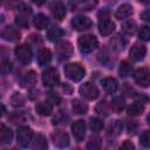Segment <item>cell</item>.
<instances>
[{
    "instance_id": "obj_1",
    "label": "cell",
    "mask_w": 150,
    "mask_h": 150,
    "mask_svg": "<svg viewBox=\"0 0 150 150\" xmlns=\"http://www.w3.org/2000/svg\"><path fill=\"white\" fill-rule=\"evenodd\" d=\"M77 46H79V49L81 50V53L89 54V53L94 52V49L97 48L98 41L94 35L88 34V35L80 36V39L77 41Z\"/></svg>"
},
{
    "instance_id": "obj_2",
    "label": "cell",
    "mask_w": 150,
    "mask_h": 150,
    "mask_svg": "<svg viewBox=\"0 0 150 150\" xmlns=\"http://www.w3.org/2000/svg\"><path fill=\"white\" fill-rule=\"evenodd\" d=\"M64 74L69 80L77 82L84 77L86 70L80 63H68L64 67Z\"/></svg>"
},
{
    "instance_id": "obj_3",
    "label": "cell",
    "mask_w": 150,
    "mask_h": 150,
    "mask_svg": "<svg viewBox=\"0 0 150 150\" xmlns=\"http://www.w3.org/2000/svg\"><path fill=\"white\" fill-rule=\"evenodd\" d=\"M33 138V130L28 127H20L16 131V141L18 144L22 148L28 146Z\"/></svg>"
},
{
    "instance_id": "obj_4",
    "label": "cell",
    "mask_w": 150,
    "mask_h": 150,
    "mask_svg": "<svg viewBox=\"0 0 150 150\" xmlns=\"http://www.w3.org/2000/svg\"><path fill=\"white\" fill-rule=\"evenodd\" d=\"M134 80L138 86L143 88L149 87L150 86V70L145 67L136 69L134 73Z\"/></svg>"
},
{
    "instance_id": "obj_5",
    "label": "cell",
    "mask_w": 150,
    "mask_h": 150,
    "mask_svg": "<svg viewBox=\"0 0 150 150\" xmlns=\"http://www.w3.org/2000/svg\"><path fill=\"white\" fill-rule=\"evenodd\" d=\"M42 82L46 87H53L56 86L60 82V75L59 71L55 68H48L43 70L42 73Z\"/></svg>"
},
{
    "instance_id": "obj_6",
    "label": "cell",
    "mask_w": 150,
    "mask_h": 150,
    "mask_svg": "<svg viewBox=\"0 0 150 150\" xmlns=\"http://www.w3.org/2000/svg\"><path fill=\"white\" fill-rule=\"evenodd\" d=\"M79 91H80V94L86 100H89V101L95 100V98L98 97V89H97V87L93 82H86V83H83L80 87Z\"/></svg>"
},
{
    "instance_id": "obj_7",
    "label": "cell",
    "mask_w": 150,
    "mask_h": 150,
    "mask_svg": "<svg viewBox=\"0 0 150 150\" xmlns=\"http://www.w3.org/2000/svg\"><path fill=\"white\" fill-rule=\"evenodd\" d=\"M14 54L21 63H29L33 57V53L27 45H19L18 47H15Z\"/></svg>"
},
{
    "instance_id": "obj_8",
    "label": "cell",
    "mask_w": 150,
    "mask_h": 150,
    "mask_svg": "<svg viewBox=\"0 0 150 150\" xmlns=\"http://www.w3.org/2000/svg\"><path fill=\"white\" fill-rule=\"evenodd\" d=\"M55 52H56V55L60 60H66V59H69L71 56L73 46L68 41H60V42L56 43Z\"/></svg>"
},
{
    "instance_id": "obj_9",
    "label": "cell",
    "mask_w": 150,
    "mask_h": 150,
    "mask_svg": "<svg viewBox=\"0 0 150 150\" xmlns=\"http://www.w3.org/2000/svg\"><path fill=\"white\" fill-rule=\"evenodd\" d=\"M71 26L75 30H86L91 26V20L84 15H77L71 19Z\"/></svg>"
},
{
    "instance_id": "obj_10",
    "label": "cell",
    "mask_w": 150,
    "mask_h": 150,
    "mask_svg": "<svg viewBox=\"0 0 150 150\" xmlns=\"http://www.w3.org/2000/svg\"><path fill=\"white\" fill-rule=\"evenodd\" d=\"M71 132L77 142H82L86 136V123L82 120H77L71 124Z\"/></svg>"
},
{
    "instance_id": "obj_11",
    "label": "cell",
    "mask_w": 150,
    "mask_h": 150,
    "mask_svg": "<svg viewBox=\"0 0 150 150\" xmlns=\"http://www.w3.org/2000/svg\"><path fill=\"white\" fill-rule=\"evenodd\" d=\"M146 54V48L141 45V43H135L131 48H130V52H129V55H130V59L135 62H138V61H142L144 59Z\"/></svg>"
},
{
    "instance_id": "obj_12",
    "label": "cell",
    "mask_w": 150,
    "mask_h": 150,
    "mask_svg": "<svg viewBox=\"0 0 150 150\" xmlns=\"http://www.w3.org/2000/svg\"><path fill=\"white\" fill-rule=\"evenodd\" d=\"M1 36L6 41H18L21 36V33L14 26H6L1 32Z\"/></svg>"
},
{
    "instance_id": "obj_13",
    "label": "cell",
    "mask_w": 150,
    "mask_h": 150,
    "mask_svg": "<svg viewBox=\"0 0 150 150\" xmlns=\"http://www.w3.org/2000/svg\"><path fill=\"white\" fill-rule=\"evenodd\" d=\"M52 139L54 142V144L59 148H66L68 146L69 144V137L66 132L61 131V130H57V131H54L52 134Z\"/></svg>"
},
{
    "instance_id": "obj_14",
    "label": "cell",
    "mask_w": 150,
    "mask_h": 150,
    "mask_svg": "<svg viewBox=\"0 0 150 150\" xmlns=\"http://www.w3.org/2000/svg\"><path fill=\"white\" fill-rule=\"evenodd\" d=\"M134 9H132V6L129 5V4H123L121 5L116 12H115V18L118 19V20H124V19H128L131 14H132Z\"/></svg>"
},
{
    "instance_id": "obj_15",
    "label": "cell",
    "mask_w": 150,
    "mask_h": 150,
    "mask_svg": "<svg viewBox=\"0 0 150 150\" xmlns=\"http://www.w3.org/2000/svg\"><path fill=\"white\" fill-rule=\"evenodd\" d=\"M114 30H115V23L111 20L107 19V20L98 21V32L101 35H103V36L110 35Z\"/></svg>"
},
{
    "instance_id": "obj_16",
    "label": "cell",
    "mask_w": 150,
    "mask_h": 150,
    "mask_svg": "<svg viewBox=\"0 0 150 150\" xmlns=\"http://www.w3.org/2000/svg\"><path fill=\"white\" fill-rule=\"evenodd\" d=\"M50 12H52L53 16L55 19H57V20H62L64 18L66 13H67L64 5L61 4V2H59V1L57 2H53L50 5Z\"/></svg>"
},
{
    "instance_id": "obj_17",
    "label": "cell",
    "mask_w": 150,
    "mask_h": 150,
    "mask_svg": "<svg viewBox=\"0 0 150 150\" xmlns=\"http://www.w3.org/2000/svg\"><path fill=\"white\" fill-rule=\"evenodd\" d=\"M97 0H71V5L74 8L80 11H89L94 6H96Z\"/></svg>"
},
{
    "instance_id": "obj_18",
    "label": "cell",
    "mask_w": 150,
    "mask_h": 150,
    "mask_svg": "<svg viewBox=\"0 0 150 150\" xmlns=\"http://www.w3.org/2000/svg\"><path fill=\"white\" fill-rule=\"evenodd\" d=\"M101 84H102V88L108 94H114L117 90V87H118V83H117L116 79H114V77H105V79H103L101 81Z\"/></svg>"
},
{
    "instance_id": "obj_19",
    "label": "cell",
    "mask_w": 150,
    "mask_h": 150,
    "mask_svg": "<svg viewBox=\"0 0 150 150\" xmlns=\"http://www.w3.org/2000/svg\"><path fill=\"white\" fill-rule=\"evenodd\" d=\"M35 110H36V112H38L39 115H41V116H48V115H50L52 111H53V105H52V103L48 102V101H42V102L36 103Z\"/></svg>"
},
{
    "instance_id": "obj_20",
    "label": "cell",
    "mask_w": 150,
    "mask_h": 150,
    "mask_svg": "<svg viewBox=\"0 0 150 150\" xmlns=\"http://www.w3.org/2000/svg\"><path fill=\"white\" fill-rule=\"evenodd\" d=\"M36 83V74L35 71L30 70L28 73H26L25 75H22V77L20 79V84L25 88H28V87H32Z\"/></svg>"
},
{
    "instance_id": "obj_21",
    "label": "cell",
    "mask_w": 150,
    "mask_h": 150,
    "mask_svg": "<svg viewBox=\"0 0 150 150\" xmlns=\"http://www.w3.org/2000/svg\"><path fill=\"white\" fill-rule=\"evenodd\" d=\"M13 139V131L6 127L5 124H1L0 127V142L1 144H9Z\"/></svg>"
},
{
    "instance_id": "obj_22",
    "label": "cell",
    "mask_w": 150,
    "mask_h": 150,
    "mask_svg": "<svg viewBox=\"0 0 150 150\" xmlns=\"http://www.w3.org/2000/svg\"><path fill=\"white\" fill-rule=\"evenodd\" d=\"M48 23H49L48 18L45 14H41V13L40 14H36L34 16V19H33V25L38 29H45V28H47Z\"/></svg>"
},
{
    "instance_id": "obj_23",
    "label": "cell",
    "mask_w": 150,
    "mask_h": 150,
    "mask_svg": "<svg viewBox=\"0 0 150 150\" xmlns=\"http://www.w3.org/2000/svg\"><path fill=\"white\" fill-rule=\"evenodd\" d=\"M36 59H38V62H39L41 66H45V64H47V63L50 62V60H52V53H50L49 49L42 48V49H40V50L38 52Z\"/></svg>"
},
{
    "instance_id": "obj_24",
    "label": "cell",
    "mask_w": 150,
    "mask_h": 150,
    "mask_svg": "<svg viewBox=\"0 0 150 150\" xmlns=\"http://www.w3.org/2000/svg\"><path fill=\"white\" fill-rule=\"evenodd\" d=\"M71 107H73L74 112H75V114H79V115H83V114H86V112L88 111V105H87L83 101H81V100H79V98L73 100Z\"/></svg>"
},
{
    "instance_id": "obj_25",
    "label": "cell",
    "mask_w": 150,
    "mask_h": 150,
    "mask_svg": "<svg viewBox=\"0 0 150 150\" xmlns=\"http://www.w3.org/2000/svg\"><path fill=\"white\" fill-rule=\"evenodd\" d=\"M48 144H47V139L43 135L41 134H38L35 137H34V141H33V149H38V150H45L47 149Z\"/></svg>"
},
{
    "instance_id": "obj_26",
    "label": "cell",
    "mask_w": 150,
    "mask_h": 150,
    "mask_svg": "<svg viewBox=\"0 0 150 150\" xmlns=\"http://www.w3.org/2000/svg\"><path fill=\"white\" fill-rule=\"evenodd\" d=\"M62 35H63V30L60 28V27H52V28H49L48 30H47V39L49 40V41H57L60 38H62Z\"/></svg>"
},
{
    "instance_id": "obj_27",
    "label": "cell",
    "mask_w": 150,
    "mask_h": 150,
    "mask_svg": "<svg viewBox=\"0 0 150 150\" xmlns=\"http://www.w3.org/2000/svg\"><path fill=\"white\" fill-rule=\"evenodd\" d=\"M144 111V105L139 102H135L127 108V112L130 116H138Z\"/></svg>"
},
{
    "instance_id": "obj_28",
    "label": "cell",
    "mask_w": 150,
    "mask_h": 150,
    "mask_svg": "<svg viewBox=\"0 0 150 150\" xmlns=\"http://www.w3.org/2000/svg\"><path fill=\"white\" fill-rule=\"evenodd\" d=\"M132 71V66L128 61H122L118 68V74L121 77H128Z\"/></svg>"
},
{
    "instance_id": "obj_29",
    "label": "cell",
    "mask_w": 150,
    "mask_h": 150,
    "mask_svg": "<svg viewBox=\"0 0 150 150\" xmlns=\"http://www.w3.org/2000/svg\"><path fill=\"white\" fill-rule=\"evenodd\" d=\"M122 30L123 33L128 34V35H132L136 30V22L132 19H128L122 23Z\"/></svg>"
},
{
    "instance_id": "obj_30",
    "label": "cell",
    "mask_w": 150,
    "mask_h": 150,
    "mask_svg": "<svg viewBox=\"0 0 150 150\" xmlns=\"http://www.w3.org/2000/svg\"><path fill=\"white\" fill-rule=\"evenodd\" d=\"M110 110H111V104H109L107 101H101L97 103L96 105V111L100 114V115H103V116H108L110 114Z\"/></svg>"
},
{
    "instance_id": "obj_31",
    "label": "cell",
    "mask_w": 150,
    "mask_h": 150,
    "mask_svg": "<svg viewBox=\"0 0 150 150\" xmlns=\"http://www.w3.org/2000/svg\"><path fill=\"white\" fill-rule=\"evenodd\" d=\"M122 129H123V124H122L121 121L117 120V121H115V122H112L110 124V127L108 129V135H110V136H118L121 134Z\"/></svg>"
},
{
    "instance_id": "obj_32",
    "label": "cell",
    "mask_w": 150,
    "mask_h": 150,
    "mask_svg": "<svg viewBox=\"0 0 150 150\" xmlns=\"http://www.w3.org/2000/svg\"><path fill=\"white\" fill-rule=\"evenodd\" d=\"M89 128L94 132L101 131L103 129V122H102V120L98 118V117H91L89 120Z\"/></svg>"
},
{
    "instance_id": "obj_33",
    "label": "cell",
    "mask_w": 150,
    "mask_h": 150,
    "mask_svg": "<svg viewBox=\"0 0 150 150\" xmlns=\"http://www.w3.org/2000/svg\"><path fill=\"white\" fill-rule=\"evenodd\" d=\"M124 108V98L122 96H116L111 101V109L116 112L122 111Z\"/></svg>"
},
{
    "instance_id": "obj_34",
    "label": "cell",
    "mask_w": 150,
    "mask_h": 150,
    "mask_svg": "<svg viewBox=\"0 0 150 150\" xmlns=\"http://www.w3.org/2000/svg\"><path fill=\"white\" fill-rule=\"evenodd\" d=\"M110 45H111V48L120 52V50H123L124 49V46H125V42L122 40V38L120 35H116L115 38H112L110 40Z\"/></svg>"
},
{
    "instance_id": "obj_35",
    "label": "cell",
    "mask_w": 150,
    "mask_h": 150,
    "mask_svg": "<svg viewBox=\"0 0 150 150\" xmlns=\"http://www.w3.org/2000/svg\"><path fill=\"white\" fill-rule=\"evenodd\" d=\"M101 146V138L98 136H91L87 143V149L89 150H96Z\"/></svg>"
},
{
    "instance_id": "obj_36",
    "label": "cell",
    "mask_w": 150,
    "mask_h": 150,
    "mask_svg": "<svg viewBox=\"0 0 150 150\" xmlns=\"http://www.w3.org/2000/svg\"><path fill=\"white\" fill-rule=\"evenodd\" d=\"M138 38L142 41H150V27L141 26L138 29Z\"/></svg>"
},
{
    "instance_id": "obj_37",
    "label": "cell",
    "mask_w": 150,
    "mask_h": 150,
    "mask_svg": "<svg viewBox=\"0 0 150 150\" xmlns=\"http://www.w3.org/2000/svg\"><path fill=\"white\" fill-rule=\"evenodd\" d=\"M139 143L144 148H150V130H145L139 136Z\"/></svg>"
},
{
    "instance_id": "obj_38",
    "label": "cell",
    "mask_w": 150,
    "mask_h": 150,
    "mask_svg": "<svg viewBox=\"0 0 150 150\" xmlns=\"http://www.w3.org/2000/svg\"><path fill=\"white\" fill-rule=\"evenodd\" d=\"M11 103L14 107H20V105H22L25 103V98L19 93H14V95L11 97Z\"/></svg>"
},
{
    "instance_id": "obj_39",
    "label": "cell",
    "mask_w": 150,
    "mask_h": 150,
    "mask_svg": "<svg viewBox=\"0 0 150 150\" xmlns=\"http://www.w3.org/2000/svg\"><path fill=\"white\" fill-rule=\"evenodd\" d=\"M11 68H12V63L9 62V60L2 59V61H1V64H0V70H1V74H4V75H5V74L9 73Z\"/></svg>"
},
{
    "instance_id": "obj_40",
    "label": "cell",
    "mask_w": 150,
    "mask_h": 150,
    "mask_svg": "<svg viewBox=\"0 0 150 150\" xmlns=\"http://www.w3.org/2000/svg\"><path fill=\"white\" fill-rule=\"evenodd\" d=\"M97 18H98L100 21L110 19V11H109L108 8H102V9H100L98 13H97Z\"/></svg>"
},
{
    "instance_id": "obj_41",
    "label": "cell",
    "mask_w": 150,
    "mask_h": 150,
    "mask_svg": "<svg viewBox=\"0 0 150 150\" xmlns=\"http://www.w3.org/2000/svg\"><path fill=\"white\" fill-rule=\"evenodd\" d=\"M15 22L22 28H27L28 27V20L22 15H16L15 16Z\"/></svg>"
},
{
    "instance_id": "obj_42",
    "label": "cell",
    "mask_w": 150,
    "mask_h": 150,
    "mask_svg": "<svg viewBox=\"0 0 150 150\" xmlns=\"http://www.w3.org/2000/svg\"><path fill=\"white\" fill-rule=\"evenodd\" d=\"M121 149H129V150H131V149H134L135 146H134V144L131 143V141H124L122 144H121V146H120Z\"/></svg>"
},
{
    "instance_id": "obj_43",
    "label": "cell",
    "mask_w": 150,
    "mask_h": 150,
    "mask_svg": "<svg viewBox=\"0 0 150 150\" xmlns=\"http://www.w3.org/2000/svg\"><path fill=\"white\" fill-rule=\"evenodd\" d=\"M141 19L142 20H144V21H148V22H150V9H145L144 12H142L141 13Z\"/></svg>"
},
{
    "instance_id": "obj_44",
    "label": "cell",
    "mask_w": 150,
    "mask_h": 150,
    "mask_svg": "<svg viewBox=\"0 0 150 150\" xmlns=\"http://www.w3.org/2000/svg\"><path fill=\"white\" fill-rule=\"evenodd\" d=\"M32 2H34L35 5H38V6H41V5H43L45 2H46V0H30Z\"/></svg>"
},
{
    "instance_id": "obj_45",
    "label": "cell",
    "mask_w": 150,
    "mask_h": 150,
    "mask_svg": "<svg viewBox=\"0 0 150 150\" xmlns=\"http://www.w3.org/2000/svg\"><path fill=\"white\" fill-rule=\"evenodd\" d=\"M139 2H142V4H144V5H148V4H150V0H138Z\"/></svg>"
},
{
    "instance_id": "obj_46",
    "label": "cell",
    "mask_w": 150,
    "mask_h": 150,
    "mask_svg": "<svg viewBox=\"0 0 150 150\" xmlns=\"http://www.w3.org/2000/svg\"><path fill=\"white\" fill-rule=\"evenodd\" d=\"M148 123H149V124H150V114H149V115H148Z\"/></svg>"
}]
</instances>
